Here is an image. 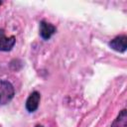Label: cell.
<instances>
[{
    "label": "cell",
    "instance_id": "1",
    "mask_svg": "<svg viewBox=\"0 0 127 127\" xmlns=\"http://www.w3.org/2000/svg\"><path fill=\"white\" fill-rule=\"evenodd\" d=\"M15 91L13 85L7 81L0 79V104H7L14 97Z\"/></svg>",
    "mask_w": 127,
    "mask_h": 127
},
{
    "label": "cell",
    "instance_id": "2",
    "mask_svg": "<svg viewBox=\"0 0 127 127\" xmlns=\"http://www.w3.org/2000/svg\"><path fill=\"white\" fill-rule=\"evenodd\" d=\"M15 42H16V39L14 36L7 37L5 34V31L3 29H0V51L2 52L10 51L14 47Z\"/></svg>",
    "mask_w": 127,
    "mask_h": 127
},
{
    "label": "cell",
    "instance_id": "3",
    "mask_svg": "<svg viewBox=\"0 0 127 127\" xmlns=\"http://www.w3.org/2000/svg\"><path fill=\"white\" fill-rule=\"evenodd\" d=\"M55 33H56V27L54 25L46 21H42L40 23V35L43 39L49 40Z\"/></svg>",
    "mask_w": 127,
    "mask_h": 127
},
{
    "label": "cell",
    "instance_id": "4",
    "mask_svg": "<svg viewBox=\"0 0 127 127\" xmlns=\"http://www.w3.org/2000/svg\"><path fill=\"white\" fill-rule=\"evenodd\" d=\"M126 41H127V37L125 35L122 36H118L116 38H114L113 40H111V42L109 43V46L116 52H120L123 53L126 51Z\"/></svg>",
    "mask_w": 127,
    "mask_h": 127
},
{
    "label": "cell",
    "instance_id": "5",
    "mask_svg": "<svg viewBox=\"0 0 127 127\" xmlns=\"http://www.w3.org/2000/svg\"><path fill=\"white\" fill-rule=\"evenodd\" d=\"M40 99H41V94L38 91H34L30 94V96L28 97L27 101H26V108L29 112H34L40 103Z\"/></svg>",
    "mask_w": 127,
    "mask_h": 127
},
{
    "label": "cell",
    "instance_id": "6",
    "mask_svg": "<svg viewBox=\"0 0 127 127\" xmlns=\"http://www.w3.org/2000/svg\"><path fill=\"white\" fill-rule=\"evenodd\" d=\"M126 123H127V116H126V110L123 109L119 115L117 116V118L113 121L111 127H126Z\"/></svg>",
    "mask_w": 127,
    "mask_h": 127
},
{
    "label": "cell",
    "instance_id": "7",
    "mask_svg": "<svg viewBox=\"0 0 127 127\" xmlns=\"http://www.w3.org/2000/svg\"><path fill=\"white\" fill-rule=\"evenodd\" d=\"M0 5H1V2H0Z\"/></svg>",
    "mask_w": 127,
    "mask_h": 127
}]
</instances>
